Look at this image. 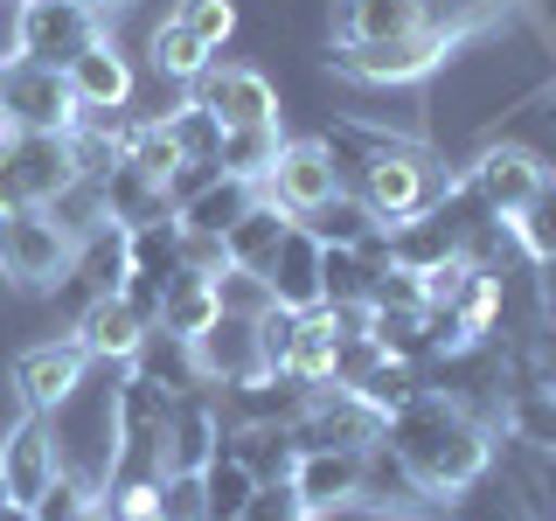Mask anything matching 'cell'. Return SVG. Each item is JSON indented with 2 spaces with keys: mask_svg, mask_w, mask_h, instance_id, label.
Wrapping results in <instances>:
<instances>
[{
  "mask_svg": "<svg viewBox=\"0 0 556 521\" xmlns=\"http://www.w3.org/2000/svg\"><path fill=\"white\" fill-rule=\"evenodd\" d=\"M382 445L410 466V480L425 486L431 500H452L466 480L486 473V459H494V431L473 424V417L439 390H417L404 410L382 417Z\"/></svg>",
  "mask_w": 556,
  "mask_h": 521,
  "instance_id": "obj_1",
  "label": "cell"
},
{
  "mask_svg": "<svg viewBox=\"0 0 556 521\" xmlns=\"http://www.w3.org/2000/svg\"><path fill=\"white\" fill-rule=\"evenodd\" d=\"M452 181H459V174L439 167V153H425L404 132H369L362 139V161L348 167V188L362 195V208H369L382 230H396V223L439 208Z\"/></svg>",
  "mask_w": 556,
  "mask_h": 521,
  "instance_id": "obj_2",
  "label": "cell"
},
{
  "mask_svg": "<svg viewBox=\"0 0 556 521\" xmlns=\"http://www.w3.org/2000/svg\"><path fill=\"white\" fill-rule=\"evenodd\" d=\"M452 56V42L439 28H410L390 42H327V63L348 84H369V91H410V84L439 77V63Z\"/></svg>",
  "mask_w": 556,
  "mask_h": 521,
  "instance_id": "obj_3",
  "label": "cell"
},
{
  "mask_svg": "<svg viewBox=\"0 0 556 521\" xmlns=\"http://www.w3.org/2000/svg\"><path fill=\"white\" fill-rule=\"evenodd\" d=\"M70 257L77 243L49 223V208H0V285L42 300L70 278Z\"/></svg>",
  "mask_w": 556,
  "mask_h": 521,
  "instance_id": "obj_4",
  "label": "cell"
},
{
  "mask_svg": "<svg viewBox=\"0 0 556 521\" xmlns=\"http://www.w3.org/2000/svg\"><path fill=\"white\" fill-rule=\"evenodd\" d=\"M459 181H466V195H473L480 208H494L501 223H515L521 208L549 188V161L529 147V139H486L473 161H466Z\"/></svg>",
  "mask_w": 556,
  "mask_h": 521,
  "instance_id": "obj_5",
  "label": "cell"
},
{
  "mask_svg": "<svg viewBox=\"0 0 556 521\" xmlns=\"http://www.w3.org/2000/svg\"><path fill=\"white\" fill-rule=\"evenodd\" d=\"M257 195L278 202L292 223H306L320 202L341 195V161H334V147H327V139H286V147H278V161H271V174L257 181Z\"/></svg>",
  "mask_w": 556,
  "mask_h": 521,
  "instance_id": "obj_6",
  "label": "cell"
},
{
  "mask_svg": "<svg viewBox=\"0 0 556 521\" xmlns=\"http://www.w3.org/2000/svg\"><path fill=\"white\" fill-rule=\"evenodd\" d=\"M292 439H300V452H369L382 445V410L362 390L320 382L313 404L300 410V424H292Z\"/></svg>",
  "mask_w": 556,
  "mask_h": 521,
  "instance_id": "obj_7",
  "label": "cell"
},
{
  "mask_svg": "<svg viewBox=\"0 0 556 521\" xmlns=\"http://www.w3.org/2000/svg\"><path fill=\"white\" fill-rule=\"evenodd\" d=\"M188 104H202L208 118H216L223 132H237V126H278V84L265 77V69H251V63H208L195 84H188Z\"/></svg>",
  "mask_w": 556,
  "mask_h": 521,
  "instance_id": "obj_8",
  "label": "cell"
},
{
  "mask_svg": "<svg viewBox=\"0 0 556 521\" xmlns=\"http://www.w3.org/2000/svg\"><path fill=\"white\" fill-rule=\"evenodd\" d=\"M0 126H14V132H70L77 126V98H70L63 69H42V63L0 69Z\"/></svg>",
  "mask_w": 556,
  "mask_h": 521,
  "instance_id": "obj_9",
  "label": "cell"
},
{
  "mask_svg": "<svg viewBox=\"0 0 556 521\" xmlns=\"http://www.w3.org/2000/svg\"><path fill=\"white\" fill-rule=\"evenodd\" d=\"M63 84H70V98H77V112H126L132 91H139V69H132L126 49H118V35L98 28L91 42L63 63Z\"/></svg>",
  "mask_w": 556,
  "mask_h": 521,
  "instance_id": "obj_10",
  "label": "cell"
},
{
  "mask_svg": "<svg viewBox=\"0 0 556 521\" xmlns=\"http://www.w3.org/2000/svg\"><path fill=\"white\" fill-rule=\"evenodd\" d=\"M8 369H14V390H22V404L49 417V410H63L70 396L84 390V376H91L98 361L77 347V334H63V341H35V347H22Z\"/></svg>",
  "mask_w": 556,
  "mask_h": 521,
  "instance_id": "obj_11",
  "label": "cell"
},
{
  "mask_svg": "<svg viewBox=\"0 0 556 521\" xmlns=\"http://www.w3.org/2000/svg\"><path fill=\"white\" fill-rule=\"evenodd\" d=\"M77 347L98 361V369H132L139 341H147V313H139L126 292H98V300L77 306Z\"/></svg>",
  "mask_w": 556,
  "mask_h": 521,
  "instance_id": "obj_12",
  "label": "cell"
},
{
  "mask_svg": "<svg viewBox=\"0 0 556 521\" xmlns=\"http://www.w3.org/2000/svg\"><path fill=\"white\" fill-rule=\"evenodd\" d=\"M223 431L230 424H223V410H216L208 390L174 396V410L161 424V473H202V466L223 452Z\"/></svg>",
  "mask_w": 556,
  "mask_h": 521,
  "instance_id": "obj_13",
  "label": "cell"
},
{
  "mask_svg": "<svg viewBox=\"0 0 556 521\" xmlns=\"http://www.w3.org/2000/svg\"><path fill=\"white\" fill-rule=\"evenodd\" d=\"M188 347H195V376H202L208 396H216V390H237V382H251V376H265V355H257V320H237V313H216V320H208Z\"/></svg>",
  "mask_w": 556,
  "mask_h": 521,
  "instance_id": "obj_14",
  "label": "cell"
},
{
  "mask_svg": "<svg viewBox=\"0 0 556 521\" xmlns=\"http://www.w3.org/2000/svg\"><path fill=\"white\" fill-rule=\"evenodd\" d=\"M63 466H56V431H49V417L42 410H28L22 424L0 439V486H8V500H42V486L56 480Z\"/></svg>",
  "mask_w": 556,
  "mask_h": 521,
  "instance_id": "obj_15",
  "label": "cell"
},
{
  "mask_svg": "<svg viewBox=\"0 0 556 521\" xmlns=\"http://www.w3.org/2000/svg\"><path fill=\"white\" fill-rule=\"evenodd\" d=\"M320 257H327V243L313 237L306 223H292V230L278 237L271 265H265L271 306H286V313H306V306H320Z\"/></svg>",
  "mask_w": 556,
  "mask_h": 521,
  "instance_id": "obj_16",
  "label": "cell"
},
{
  "mask_svg": "<svg viewBox=\"0 0 556 521\" xmlns=\"http://www.w3.org/2000/svg\"><path fill=\"white\" fill-rule=\"evenodd\" d=\"M98 28L104 22H98L91 8H77V0H28V63L63 69Z\"/></svg>",
  "mask_w": 556,
  "mask_h": 521,
  "instance_id": "obj_17",
  "label": "cell"
},
{
  "mask_svg": "<svg viewBox=\"0 0 556 521\" xmlns=\"http://www.w3.org/2000/svg\"><path fill=\"white\" fill-rule=\"evenodd\" d=\"M286 480L306 500V514H334L348 500H362V452H300Z\"/></svg>",
  "mask_w": 556,
  "mask_h": 521,
  "instance_id": "obj_18",
  "label": "cell"
},
{
  "mask_svg": "<svg viewBox=\"0 0 556 521\" xmlns=\"http://www.w3.org/2000/svg\"><path fill=\"white\" fill-rule=\"evenodd\" d=\"M410 28H425L417 0H334V42H390Z\"/></svg>",
  "mask_w": 556,
  "mask_h": 521,
  "instance_id": "obj_19",
  "label": "cell"
},
{
  "mask_svg": "<svg viewBox=\"0 0 556 521\" xmlns=\"http://www.w3.org/2000/svg\"><path fill=\"white\" fill-rule=\"evenodd\" d=\"M216 278H202V271H174L167 278V292H161V313H153V327L174 341H195L208 320H216Z\"/></svg>",
  "mask_w": 556,
  "mask_h": 521,
  "instance_id": "obj_20",
  "label": "cell"
},
{
  "mask_svg": "<svg viewBox=\"0 0 556 521\" xmlns=\"http://www.w3.org/2000/svg\"><path fill=\"white\" fill-rule=\"evenodd\" d=\"M286 230H292V216H286L278 202L257 195V202L230 223L223 251H230V265H237V271H257V278H265V265H271V251H278V237H286Z\"/></svg>",
  "mask_w": 556,
  "mask_h": 521,
  "instance_id": "obj_21",
  "label": "cell"
},
{
  "mask_svg": "<svg viewBox=\"0 0 556 521\" xmlns=\"http://www.w3.org/2000/svg\"><path fill=\"white\" fill-rule=\"evenodd\" d=\"M208 63H216V56H208V49H202L181 22H174V14H161V22L147 28V69H153L161 84H174V91H188V84H195Z\"/></svg>",
  "mask_w": 556,
  "mask_h": 521,
  "instance_id": "obj_22",
  "label": "cell"
},
{
  "mask_svg": "<svg viewBox=\"0 0 556 521\" xmlns=\"http://www.w3.org/2000/svg\"><path fill=\"white\" fill-rule=\"evenodd\" d=\"M257 202V188L251 181H237V174H216L208 188H195L174 216H181V230H202V237H230V223L243 216V208Z\"/></svg>",
  "mask_w": 556,
  "mask_h": 521,
  "instance_id": "obj_23",
  "label": "cell"
},
{
  "mask_svg": "<svg viewBox=\"0 0 556 521\" xmlns=\"http://www.w3.org/2000/svg\"><path fill=\"white\" fill-rule=\"evenodd\" d=\"M223 445H230L257 480H286L292 459H300V439H292V424H230V431H223Z\"/></svg>",
  "mask_w": 556,
  "mask_h": 521,
  "instance_id": "obj_24",
  "label": "cell"
},
{
  "mask_svg": "<svg viewBox=\"0 0 556 521\" xmlns=\"http://www.w3.org/2000/svg\"><path fill=\"white\" fill-rule=\"evenodd\" d=\"M334 347H341V327H334V313H327V306L292 313V361H286L292 376L327 382V376H334Z\"/></svg>",
  "mask_w": 556,
  "mask_h": 521,
  "instance_id": "obj_25",
  "label": "cell"
},
{
  "mask_svg": "<svg viewBox=\"0 0 556 521\" xmlns=\"http://www.w3.org/2000/svg\"><path fill=\"white\" fill-rule=\"evenodd\" d=\"M251 494H257V473L223 445L216 459L202 466V508H208V521H237L243 508H251Z\"/></svg>",
  "mask_w": 556,
  "mask_h": 521,
  "instance_id": "obj_26",
  "label": "cell"
},
{
  "mask_svg": "<svg viewBox=\"0 0 556 521\" xmlns=\"http://www.w3.org/2000/svg\"><path fill=\"white\" fill-rule=\"evenodd\" d=\"M278 147H286V132H278V126H237V132H223V147H216V167L257 188V181L271 174Z\"/></svg>",
  "mask_w": 556,
  "mask_h": 521,
  "instance_id": "obj_27",
  "label": "cell"
},
{
  "mask_svg": "<svg viewBox=\"0 0 556 521\" xmlns=\"http://www.w3.org/2000/svg\"><path fill=\"white\" fill-rule=\"evenodd\" d=\"M49 223L70 237V243H84V237H98V230H112V208H104V188L91 181V174H77V181L63 188L56 202H49Z\"/></svg>",
  "mask_w": 556,
  "mask_h": 521,
  "instance_id": "obj_28",
  "label": "cell"
},
{
  "mask_svg": "<svg viewBox=\"0 0 556 521\" xmlns=\"http://www.w3.org/2000/svg\"><path fill=\"white\" fill-rule=\"evenodd\" d=\"M306 230L320 237V243H369V237H382V223L369 216V208H362L355 188H341L334 202H320V208L306 216Z\"/></svg>",
  "mask_w": 556,
  "mask_h": 521,
  "instance_id": "obj_29",
  "label": "cell"
},
{
  "mask_svg": "<svg viewBox=\"0 0 556 521\" xmlns=\"http://www.w3.org/2000/svg\"><path fill=\"white\" fill-rule=\"evenodd\" d=\"M417 8H425V28H439L445 42H459V35H480L486 22H501L508 0H417Z\"/></svg>",
  "mask_w": 556,
  "mask_h": 521,
  "instance_id": "obj_30",
  "label": "cell"
},
{
  "mask_svg": "<svg viewBox=\"0 0 556 521\" xmlns=\"http://www.w3.org/2000/svg\"><path fill=\"white\" fill-rule=\"evenodd\" d=\"M161 126H167V139L181 147V161H216V147H223V126L202 112V104H174V112H161Z\"/></svg>",
  "mask_w": 556,
  "mask_h": 521,
  "instance_id": "obj_31",
  "label": "cell"
},
{
  "mask_svg": "<svg viewBox=\"0 0 556 521\" xmlns=\"http://www.w3.org/2000/svg\"><path fill=\"white\" fill-rule=\"evenodd\" d=\"M174 22H181L188 35H195V42L208 49V56H216V49L237 35V22H243V14H237V0H174Z\"/></svg>",
  "mask_w": 556,
  "mask_h": 521,
  "instance_id": "obj_32",
  "label": "cell"
},
{
  "mask_svg": "<svg viewBox=\"0 0 556 521\" xmlns=\"http://www.w3.org/2000/svg\"><path fill=\"white\" fill-rule=\"evenodd\" d=\"M425 390V369H417V361H396V355H382L376 369H369V382H362V396H369V404L390 417V410H404L410 396Z\"/></svg>",
  "mask_w": 556,
  "mask_h": 521,
  "instance_id": "obj_33",
  "label": "cell"
},
{
  "mask_svg": "<svg viewBox=\"0 0 556 521\" xmlns=\"http://www.w3.org/2000/svg\"><path fill=\"white\" fill-rule=\"evenodd\" d=\"M216 306L237 313V320H257V313H271V285L257 271H216Z\"/></svg>",
  "mask_w": 556,
  "mask_h": 521,
  "instance_id": "obj_34",
  "label": "cell"
},
{
  "mask_svg": "<svg viewBox=\"0 0 556 521\" xmlns=\"http://www.w3.org/2000/svg\"><path fill=\"white\" fill-rule=\"evenodd\" d=\"M243 521H313L306 500L292 494V480H257L251 508H243Z\"/></svg>",
  "mask_w": 556,
  "mask_h": 521,
  "instance_id": "obj_35",
  "label": "cell"
},
{
  "mask_svg": "<svg viewBox=\"0 0 556 521\" xmlns=\"http://www.w3.org/2000/svg\"><path fill=\"white\" fill-rule=\"evenodd\" d=\"M161 521H208L202 473H161Z\"/></svg>",
  "mask_w": 556,
  "mask_h": 521,
  "instance_id": "obj_36",
  "label": "cell"
},
{
  "mask_svg": "<svg viewBox=\"0 0 556 521\" xmlns=\"http://www.w3.org/2000/svg\"><path fill=\"white\" fill-rule=\"evenodd\" d=\"M28 63V0H0V69Z\"/></svg>",
  "mask_w": 556,
  "mask_h": 521,
  "instance_id": "obj_37",
  "label": "cell"
},
{
  "mask_svg": "<svg viewBox=\"0 0 556 521\" xmlns=\"http://www.w3.org/2000/svg\"><path fill=\"white\" fill-rule=\"evenodd\" d=\"M22 417H28V404H22V390H14V369H0V439H8Z\"/></svg>",
  "mask_w": 556,
  "mask_h": 521,
  "instance_id": "obj_38",
  "label": "cell"
},
{
  "mask_svg": "<svg viewBox=\"0 0 556 521\" xmlns=\"http://www.w3.org/2000/svg\"><path fill=\"white\" fill-rule=\"evenodd\" d=\"M529 147H535V153H543V161H549V174H556V126H543V132H535V139H529Z\"/></svg>",
  "mask_w": 556,
  "mask_h": 521,
  "instance_id": "obj_39",
  "label": "cell"
},
{
  "mask_svg": "<svg viewBox=\"0 0 556 521\" xmlns=\"http://www.w3.org/2000/svg\"><path fill=\"white\" fill-rule=\"evenodd\" d=\"M0 521H35V508L28 500H0Z\"/></svg>",
  "mask_w": 556,
  "mask_h": 521,
  "instance_id": "obj_40",
  "label": "cell"
},
{
  "mask_svg": "<svg viewBox=\"0 0 556 521\" xmlns=\"http://www.w3.org/2000/svg\"><path fill=\"white\" fill-rule=\"evenodd\" d=\"M77 8H91V14H98V22H112V14H118V8H126V0H77Z\"/></svg>",
  "mask_w": 556,
  "mask_h": 521,
  "instance_id": "obj_41",
  "label": "cell"
},
{
  "mask_svg": "<svg viewBox=\"0 0 556 521\" xmlns=\"http://www.w3.org/2000/svg\"><path fill=\"white\" fill-rule=\"evenodd\" d=\"M132 521H161V514H132Z\"/></svg>",
  "mask_w": 556,
  "mask_h": 521,
  "instance_id": "obj_42",
  "label": "cell"
},
{
  "mask_svg": "<svg viewBox=\"0 0 556 521\" xmlns=\"http://www.w3.org/2000/svg\"><path fill=\"white\" fill-rule=\"evenodd\" d=\"M543 521H556V508H549V514H543Z\"/></svg>",
  "mask_w": 556,
  "mask_h": 521,
  "instance_id": "obj_43",
  "label": "cell"
},
{
  "mask_svg": "<svg viewBox=\"0 0 556 521\" xmlns=\"http://www.w3.org/2000/svg\"><path fill=\"white\" fill-rule=\"evenodd\" d=\"M0 500H8V486H0Z\"/></svg>",
  "mask_w": 556,
  "mask_h": 521,
  "instance_id": "obj_44",
  "label": "cell"
},
{
  "mask_svg": "<svg viewBox=\"0 0 556 521\" xmlns=\"http://www.w3.org/2000/svg\"><path fill=\"white\" fill-rule=\"evenodd\" d=\"M237 521H243V514H237Z\"/></svg>",
  "mask_w": 556,
  "mask_h": 521,
  "instance_id": "obj_45",
  "label": "cell"
}]
</instances>
